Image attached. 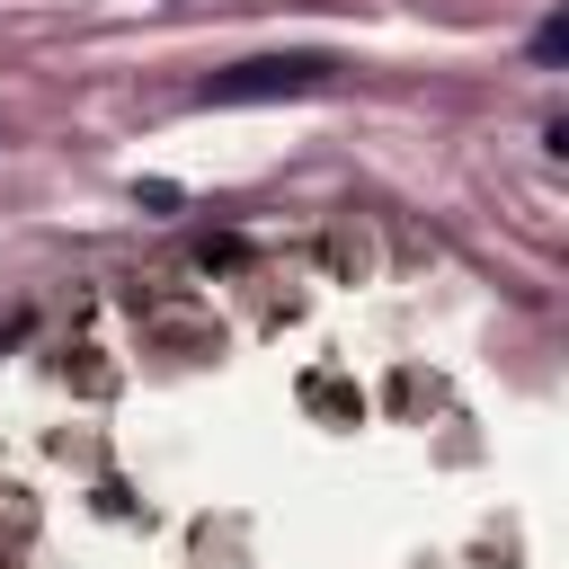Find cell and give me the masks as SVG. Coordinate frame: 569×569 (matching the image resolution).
I'll list each match as a JSON object with an SVG mask.
<instances>
[{
    "mask_svg": "<svg viewBox=\"0 0 569 569\" xmlns=\"http://www.w3.org/2000/svg\"><path fill=\"white\" fill-rule=\"evenodd\" d=\"M338 80L329 53H258V62H231L196 89V107H258V98H320Z\"/></svg>",
    "mask_w": 569,
    "mask_h": 569,
    "instance_id": "obj_1",
    "label": "cell"
},
{
    "mask_svg": "<svg viewBox=\"0 0 569 569\" xmlns=\"http://www.w3.org/2000/svg\"><path fill=\"white\" fill-rule=\"evenodd\" d=\"M560 53H569V18H542L533 27V62H560Z\"/></svg>",
    "mask_w": 569,
    "mask_h": 569,
    "instance_id": "obj_2",
    "label": "cell"
}]
</instances>
